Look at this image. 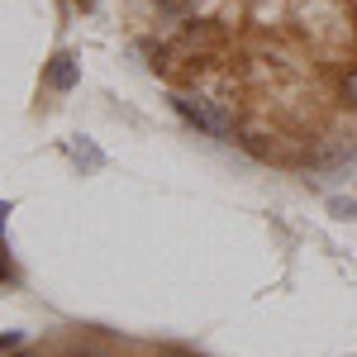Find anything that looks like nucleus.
<instances>
[{"instance_id": "obj_1", "label": "nucleus", "mask_w": 357, "mask_h": 357, "mask_svg": "<svg viewBox=\"0 0 357 357\" xmlns=\"http://www.w3.org/2000/svg\"><path fill=\"white\" fill-rule=\"evenodd\" d=\"M96 15L110 0H67ZM129 53L195 129L276 167L353 158L357 0H119Z\"/></svg>"}, {"instance_id": "obj_2", "label": "nucleus", "mask_w": 357, "mask_h": 357, "mask_svg": "<svg viewBox=\"0 0 357 357\" xmlns=\"http://www.w3.org/2000/svg\"><path fill=\"white\" fill-rule=\"evenodd\" d=\"M72 77H77V67H72V57H57V67L48 72V82H53L57 91H67V86H72Z\"/></svg>"}]
</instances>
